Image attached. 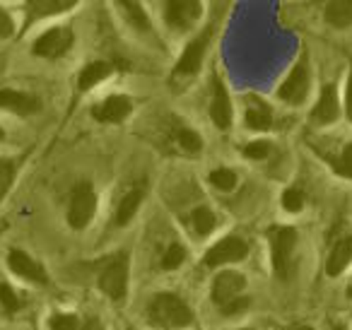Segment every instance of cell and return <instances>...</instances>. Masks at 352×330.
Masks as SVG:
<instances>
[{
    "instance_id": "1",
    "label": "cell",
    "mask_w": 352,
    "mask_h": 330,
    "mask_svg": "<svg viewBox=\"0 0 352 330\" xmlns=\"http://www.w3.org/2000/svg\"><path fill=\"white\" fill-rule=\"evenodd\" d=\"M147 318H150L152 325H157L162 330H179L193 323V311L188 309L186 301L179 299L176 294L162 292V294L152 296Z\"/></svg>"
},
{
    "instance_id": "2",
    "label": "cell",
    "mask_w": 352,
    "mask_h": 330,
    "mask_svg": "<svg viewBox=\"0 0 352 330\" xmlns=\"http://www.w3.org/2000/svg\"><path fill=\"white\" fill-rule=\"evenodd\" d=\"M270 258H273V272L280 280H289L294 272V248H297V232L292 227H270Z\"/></svg>"
},
{
    "instance_id": "3",
    "label": "cell",
    "mask_w": 352,
    "mask_h": 330,
    "mask_svg": "<svg viewBox=\"0 0 352 330\" xmlns=\"http://www.w3.org/2000/svg\"><path fill=\"white\" fill-rule=\"evenodd\" d=\"M128 287V253H116L104 263L99 272V289L109 294L113 301H121L126 296Z\"/></svg>"
},
{
    "instance_id": "4",
    "label": "cell",
    "mask_w": 352,
    "mask_h": 330,
    "mask_svg": "<svg viewBox=\"0 0 352 330\" xmlns=\"http://www.w3.org/2000/svg\"><path fill=\"white\" fill-rule=\"evenodd\" d=\"M94 210H97V195H94L92 186L80 184L73 193L68 210V222L73 229H85L89 224V219L94 217Z\"/></svg>"
},
{
    "instance_id": "5",
    "label": "cell",
    "mask_w": 352,
    "mask_h": 330,
    "mask_svg": "<svg viewBox=\"0 0 352 330\" xmlns=\"http://www.w3.org/2000/svg\"><path fill=\"white\" fill-rule=\"evenodd\" d=\"M249 253V246H246L244 239L239 236H225L210 246V251L206 253V265L208 267H217V265H225V263H236L241 258H246Z\"/></svg>"
},
{
    "instance_id": "6",
    "label": "cell",
    "mask_w": 352,
    "mask_h": 330,
    "mask_svg": "<svg viewBox=\"0 0 352 330\" xmlns=\"http://www.w3.org/2000/svg\"><path fill=\"white\" fill-rule=\"evenodd\" d=\"M70 46H73V32L68 27H56V30H49L36 39L34 54L41 56V58H58Z\"/></svg>"
},
{
    "instance_id": "7",
    "label": "cell",
    "mask_w": 352,
    "mask_h": 330,
    "mask_svg": "<svg viewBox=\"0 0 352 330\" xmlns=\"http://www.w3.org/2000/svg\"><path fill=\"white\" fill-rule=\"evenodd\" d=\"M201 17V3L196 0H169L164 3V20L174 30H188Z\"/></svg>"
},
{
    "instance_id": "8",
    "label": "cell",
    "mask_w": 352,
    "mask_h": 330,
    "mask_svg": "<svg viewBox=\"0 0 352 330\" xmlns=\"http://www.w3.org/2000/svg\"><path fill=\"white\" fill-rule=\"evenodd\" d=\"M244 287H246L244 275H239V272H234V270H222L220 275L212 280V301L222 309V306L230 304L232 299L241 296Z\"/></svg>"
},
{
    "instance_id": "9",
    "label": "cell",
    "mask_w": 352,
    "mask_h": 330,
    "mask_svg": "<svg viewBox=\"0 0 352 330\" xmlns=\"http://www.w3.org/2000/svg\"><path fill=\"white\" fill-rule=\"evenodd\" d=\"M208 44H210V30L203 32L201 36H196V39L191 41V44L186 46V51L182 54V58H179V63H176V75H196L198 70H201V63H203V56H206L208 51Z\"/></svg>"
},
{
    "instance_id": "10",
    "label": "cell",
    "mask_w": 352,
    "mask_h": 330,
    "mask_svg": "<svg viewBox=\"0 0 352 330\" xmlns=\"http://www.w3.org/2000/svg\"><path fill=\"white\" fill-rule=\"evenodd\" d=\"M307 92H309V73L302 60V63L289 73V78L283 82V87H280V99H285L287 104H302L304 99H307Z\"/></svg>"
},
{
    "instance_id": "11",
    "label": "cell",
    "mask_w": 352,
    "mask_h": 330,
    "mask_svg": "<svg viewBox=\"0 0 352 330\" xmlns=\"http://www.w3.org/2000/svg\"><path fill=\"white\" fill-rule=\"evenodd\" d=\"M210 118L217 128H230L232 123V102L225 85L220 80H212V102H210Z\"/></svg>"
},
{
    "instance_id": "12",
    "label": "cell",
    "mask_w": 352,
    "mask_h": 330,
    "mask_svg": "<svg viewBox=\"0 0 352 330\" xmlns=\"http://www.w3.org/2000/svg\"><path fill=\"white\" fill-rule=\"evenodd\" d=\"M8 265H10V270L15 272V275L25 277V280L39 282V285H46V282H49L44 267H41L36 261H32V258L22 251H10V256H8Z\"/></svg>"
},
{
    "instance_id": "13",
    "label": "cell",
    "mask_w": 352,
    "mask_h": 330,
    "mask_svg": "<svg viewBox=\"0 0 352 330\" xmlns=\"http://www.w3.org/2000/svg\"><path fill=\"white\" fill-rule=\"evenodd\" d=\"M131 109H133L131 99L121 97V94H113V97H109L104 104L94 107V118L102 123H121L123 118H128Z\"/></svg>"
},
{
    "instance_id": "14",
    "label": "cell",
    "mask_w": 352,
    "mask_h": 330,
    "mask_svg": "<svg viewBox=\"0 0 352 330\" xmlns=\"http://www.w3.org/2000/svg\"><path fill=\"white\" fill-rule=\"evenodd\" d=\"M0 107L10 109V111H15V113H22V116H30V113L39 111L41 102L27 92H17V89H0Z\"/></svg>"
},
{
    "instance_id": "15",
    "label": "cell",
    "mask_w": 352,
    "mask_h": 330,
    "mask_svg": "<svg viewBox=\"0 0 352 330\" xmlns=\"http://www.w3.org/2000/svg\"><path fill=\"white\" fill-rule=\"evenodd\" d=\"M338 118V94L333 85H326L321 92V99L314 107L311 111V121L318 123V126H326V123H333Z\"/></svg>"
},
{
    "instance_id": "16",
    "label": "cell",
    "mask_w": 352,
    "mask_h": 330,
    "mask_svg": "<svg viewBox=\"0 0 352 330\" xmlns=\"http://www.w3.org/2000/svg\"><path fill=\"white\" fill-rule=\"evenodd\" d=\"M73 6V0H30L27 3V25H32L34 20H41V17L58 15V12L68 10Z\"/></svg>"
},
{
    "instance_id": "17",
    "label": "cell",
    "mask_w": 352,
    "mask_h": 330,
    "mask_svg": "<svg viewBox=\"0 0 352 330\" xmlns=\"http://www.w3.org/2000/svg\"><path fill=\"white\" fill-rule=\"evenodd\" d=\"M350 261H352V236H345L333 246L331 256H328V261H326V272L331 277L340 275V272L350 265Z\"/></svg>"
},
{
    "instance_id": "18",
    "label": "cell",
    "mask_w": 352,
    "mask_h": 330,
    "mask_svg": "<svg viewBox=\"0 0 352 330\" xmlns=\"http://www.w3.org/2000/svg\"><path fill=\"white\" fill-rule=\"evenodd\" d=\"M142 198H145V188H142V186H135V188H131L126 195H123L121 203H118V208H116V224L118 227H123V224L131 222L133 214H135L138 208H140Z\"/></svg>"
},
{
    "instance_id": "19",
    "label": "cell",
    "mask_w": 352,
    "mask_h": 330,
    "mask_svg": "<svg viewBox=\"0 0 352 330\" xmlns=\"http://www.w3.org/2000/svg\"><path fill=\"white\" fill-rule=\"evenodd\" d=\"M246 123L254 131H268L270 123H273V113L261 99L249 97V102H246Z\"/></svg>"
},
{
    "instance_id": "20",
    "label": "cell",
    "mask_w": 352,
    "mask_h": 330,
    "mask_svg": "<svg viewBox=\"0 0 352 330\" xmlns=\"http://www.w3.org/2000/svg\"><path fill=\"white\" fill-rule=\"evenodd\" d=\"M326 20H328V25L338 27V30L350 27L352 25V0H336V3H328Z\"/></svg>"
},
{
    "instance_id": "21",
    "label": "cell",
    "mask_w": 352,
    "mask_h": 330,
    "mask_svg": "<svg viewBox=\"0 0 352 330\" xmlns=\"http://www.w3.org/2000/svg\"><path fill=\"white\" fill-rule=\"evenodd\" d=\"M109 75H111V65L109 63H92L80 73L78 85H80V89H89L97 82H102V80H107Z\"/></svg>"
},
{
    "instance_id": "22",
    "label": "cell",
    "mask_w": 352,
    "mask_h": 330,
    "mask_svg": "<svg viewBox=\"0 0 352 330\" xmlns=\"http://www.w3.org/2000/svg\"><path fill=\"white\" fill-rule=\"evenodd\" d=\"M118 6H121V10L126 12V20L131 22L138 32H145V34H150L152 27H150V22H147L145 10H142L138 3H118Z\"/></svg>"
},
{
    "instance_id": "23",
    "label": "cell",
    "mask_w": 352,
    "mask_h": 330,
    "mask_svg": "<svg viewBox=\"0 0 352 330\" xmlns=\"http://www.w3.org/2000/svg\"><path fill=\"white\" fill-rule=\"evenodd\" d=\"M191 222H193V229H196L201 236H206V234H210L212 229H215L217 219L210 208H196L191 214Z\"/></svg>"
},
{
    "instance_id": "24",
    "label": "cell",
    "mask_w": 352,
    "mask_h": 330,
    "mask_svg": "<svg viewBox=\"0 0 352 330\" xmlns=\"http://www.w3.org/2000/svg\"><path fill=\"white\" fill-rule=\"evenodd\" d=\"M210 184L215 186L217 190H225V193H230V190L236 186V174L232 169H215L210 174Z\"/></svg>"
},
{
    "instance_id": "25",
    "label": "cell",
    "mask_w": 352,
    "mask_h": 330,
    "mask_svg": "<svg viewBox=\"0 0 352 330\" xmlns=\"http://www.w3.org/2000/svg\"><path fill=\"white\" fill-rule=\"evenodd\" d=\"M333 171L340 176L352 179V142L342 147V152L338 155V160H333Z\"/></svg>"
},
{
    "instance_id": "26",
    "label": "cell",
    "mask_w": 352,
    "mask_h": 330,
    "mask_svg": "<svg viewBox=\"0 0 352 330\" xmlns=\"http://www.w3.org/2000/svg\"><path fill=\"white\" fill-rule=\"evenodd\" d=\"M184 258H186V251H184L182 243H171V246L166 248L164 258H162V267H164V270H174V267L182 265Z\"/></svg>"
},
{
    "instance_id": "27",
    "label": "cell",
    "mask_w": 352,
    "mask_h": 330,
    "mask_svg": "<svg viewBox=\"0 0 352 330\" xmlns=\"http://www.w3.org/2000/svg\"><path fill=\"white\" fill-rule=\"evenodd\" d=\"M176 140H179V145H182V150L186 152H201L203 150V140L198 133L188 131V128H182L179 131V135H176Z\"/></svg>"
},
{
    "instance_id": "28",
    "label": "cell",
    "mask_w": 352,
    "mask_h": 330,
    "mask_svg": "<svg viewBox=\"0 0 352 330\" xmlns=\"http://www.w3.org/2000/svg\"><path fill=\"white\" fill-rule=\"evenodd\" d=\"M12 179H15V164L10 160H0V200L8 193Z\"/></svg>"
},
{
    "instance_id": "29",
    "label": "cell",
    "mask_w": 352,
    "mask_h": 330,
    "mask_svg": "<svg viewBox=\"0 0 352 330\" xmlns=\"http://www.w3.org/2000/svg\"><path fill=\"white\" fill-rule=\"evenodd\" d=\"M283 208L287 210V212H299V210L304 208V195L302 190L297 188H287L283 193Z\"/></svg>"
},
{
    "instance_id": "30",
    "label": "cell",
    "mask_w": 352,
    "mask_h": 330,
    "mask_svg": "<svg viewBox=\"0 0 352 330\" xmlns=\"http://www.w3.org/2000/svg\"><path fill=\"white\" fill-rule=\"evenodd\" d=\"M51 330H80V320L73 314H58L51 318Z\"/></svg>"
},
{
    "instance_id": "31",
    "label": "cell",
    "mask_w": 352,
    "mask_h": 330,
    "mask_svg": "<svg viewBox=\"0 0 352 330\" xmlns=\"http://www.w3.org/2000/svg\"><path fill=\"white\" fill-rule=\"evenodd\" d=\"M0 304L6 306V309L10 311V314H12V311H17V309L22 306V304H20V299H17V294L10 289V285H6V282H0Z\"/></svg>"
},
{
    "instance_id": "32",
    "label": "cell",
    "mask_w": 352,
    "mask_h": 330,
    "mask_svg": "<svg viewBox=\"0 0 352 330\" xmlns=\"http://www.w3.org/2000/svg\"><path fill=\"white\" fill-rule=\"evenodd\" d=\"M244 155L249 157V160H265V157L270 155V142H265V140L249 142L246 150H244Z\"/></svg>"
},
{
    "instance_id": "33",
    "label": "cell",
    "mask_w": 352,
    "mask_h": 330,
    "mask_svg": "<svg viewBox=\"0 0 352 330\" xmlns=\"http://www.w3.org/2000/svg\"><path fill=\"white\" fill-rule=\"evenodd\" d=\"M246 306H249V299L246 296H236V299H232L230 304L222 306V314L225 316H234V314H241V311H246Z\"/></svg>"
},
{
    "instance_id": "34",
    "label": "cell",
    "mask_w": 352,
    "mask_h": 330,
    "mask_svg": "<svg viewBox=\"0 0 352 330\" xmlns=\"http://www.w3.org/2000/svg\"><path fill=\"white\" fill-rule=\"evenodd\" d=\"M12 20H10V15H8L6 10H0V39H8V36L12 34Z\"/></svg>"
},
{
    "instance_id": "35",
    "label": "cell",
    "mask_w": 352,
    "mask_h": 330,
    "mask_svg": "<svg viewBox=\"0 0 352 330\" xmlns=\"http://www.w3.org/2000/svg\"><path fill=\"white\" fill-rule=\"evenodd\" d=\"M345 111H347V118L352 121V78L347 80V94H345Z\"/></svg>"
},
{
    "instance_id": "36",
    "label": "cell",
    "mask_w": 352,
    "mask_h": 330,
    "mask_svg": "<svg viewBox=\"0 0 352 330\" xmlns=\"http://www.w3.org/2000/svg\"><path fill=\"white\" fill-rule=\"evenodd\" d=\"M85 330H104V325H102V320L89 318L87 323H85Z\"/></svg>"
},
{
    "instance_id": "37",
    "label": "cell",
    "mask_w": 352,
    "mask_h": 330,
    "mask_svg": "<svg viewBox=\"0 0 352 330\" xmlns=\"http://www.w3.org/2000/svg\"><path fill=\"white\" fill-rule=\"evenodd\" d=\"M287 330H314L311 325H292V328H287Z\"/></svg>"
},
{
    "instance_id": "38",
    "label": "cell",
    "mask_w": 352,
    "mask_h": 330,
    "mask_svg": "<svg viewBox=\"0 0 352 330\" xmlns=\"http://www.w3.org/2000/svg\"><path fill=\"white\" fill-rule=\"evenodd\" d=\"M347 294H350V296H352V287H350V289H347Z\"/></svg>"
},
{
    "instance_id": "39",
    "label": "cell",
    "mask_w": 352,
    "mask_h": 330,
    "mask_svg": "<svg viewBox=\"0 0 352 330\" xmlns=\"http://www.w3.org/2000/svg\"><path fill=\"white\" fill-rule=\"evenodd\" d=\"M0 138H3V131H0Z\"/></svg>"
},
{
    "instance_id": "40",
    "label": "cell",
    "mask_w": 352,
    "mask_h": 330,
    "mask_svg": "<svg viewBox=\"0 0 352 330\" xmlns=\"http://www.w3.org/2000/svg\"><path fill=\"white\" fill-rule=\"evenodd\" d=\"M241 330H249V328H241Z\"/></svg>"
}]
</instances>
